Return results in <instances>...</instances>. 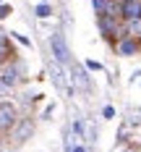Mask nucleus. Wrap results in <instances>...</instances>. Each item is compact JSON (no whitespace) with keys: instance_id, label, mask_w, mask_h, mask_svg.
<instances>
[{"instance_id":"obj_1","label":"nucleus","mask_w":141,"mask_h":152,"mask_svg":"<svg viewBox=\"0 0 141 152\" xmlns=\"http://www.w3.org/2000/svg\"><path fill=\"white\" fill-rule=\"evenodd\" d=\"M97 26H99V34L107 42L128 37L125 34V26H120V18H115V16H97Z\"/></svg>"},{"instance_id":"obj_2","label":"nucleus","mask_w":141,"mask_h":152,"mask_svg":"<svg viewBox=\"0 0 141 152\" xmlns=\"http://www.w3.org/2000/svg\"><path fill=\"white\" fill-rule=\"evenodd\" d=\"M52 81H55V87H58L65 97H71L73 89H76V84H73V74H71V66L52 63Z\"/></svg>"},{"instance_id":"obj_3","label":"nucleus","mask_w":141,"mask_h":152,"mask_svg":"<svg viewBox=\"0 0 141 152\" xmlns=\"http://www.w3.org/2000/svg\"><path fill=\"white\" fill-rule=\"evenodd\" d=\"M50 50H52V58H55V63L71 66V50H68V45H65V37H63L60 31L50 34Z\"/></svg>"},{"instance_id":"obj_4","label":"nucleus","mask_w":141,"mask_h":152,"mask_svg":"<svg viewBox=\"0 0 141 152\" xmlns=\"http://www.w3.org/2000/svg\"><path fill=\"white\" fill-rule=\"evenodd\" d=\"M18 123V110L11 102H0V131H13Z\"/></svg>"},{"instance_id":"obj_5","label":"nucleus","mask_w":141,"mask_h":152,"mask_svg":"<svg viewBox=\"0 0 141 152\" xmlns=\"http://www.w3.org/2000/svg\"><path fill=\"white\" fill-rule=\"evenodd\" d=\"M0 81L8 84L11 89H16L21 84V68L16 63H0Z\"/></svg>"},{"instance_id":"obj_6","label":"nucleus","mask_w":141,"mask_h":152,"mask_svg":"<svg viewBox=\"0 0 141 152\" xmlns=\"http://www.w3.org/2000/svg\"><path fill=\"white\" fill-rule=\"evenodd\" d=\"M115 50H118V55L131 58V55H136V53L141 50V39H139V37H123V39H118Z\"/></svg>"},{"instance_id":"obj_7","label":"nucleus","mask_w":141,"mask_h":152,"mask_svg":"<svg viewBox=\"0 0 141 152\" xmlns=\"http://www.w3.org/2000/svg\"><path fill=\"white\" fill-rule=\"evenodd\" d=\"M120 16L125 21L141 18V0H120Z\"/></svg>"},{"instance_id":"obj_8","label":"nucleus","mask_w":141,"mask_h":152,"mask_svg":"<svg viewBox=\"0 0 141 152\" xmlns=\"http://www.w3.org/2000/svg\"><path fill=\"white\" fill-rule=\"evenodd\" d=\"M34 131V123L29 118H18V123L13 126V142H26Z\"/></svg>"},{"instance_id":"obj_9","label":"nucleus","mask_w":141,"mask_h":152,"mask_svg":"<svg viewBox=\"0 0 141 152\" xmlns=\"http://www.w3.org/2000/svg\"><path fill=\"white\" fill-rule=\"evenodd\" d=\"M71 74H73V84H76L78 89H81V92H89L92 81H89V74H86L84 66H71Z\"/></svg>"},{"instance_id":"obj_10","label":"nucleus","mask_w":141,"mask_h":152,"mask_svg":"<svg viewBox=\"0 0 141 152\" xmlns=\"http://www.w3.org/2000/svg\"><path fill=\"white\" fill-rule=\"evenodd\" d=\"M125 34H128V37H141V18L125 21Z\"/></svg>"},{"instance_id":"obj_11","label":"nucleus","mask_w":141,"mask_h":152,"mask_svg":"<svg viewBox=\"0 0 141 152\" xmlns=\"http://www.w3.org/2000/svg\"><path fill=\"white\" fill-rule=\"evenodd\" d=\"M84 131H86V121L84 118H76L73 121V142H81L84 139Z\"/></svg>"},{"instance_id":"obj_12","label":"nucleus","mask_w":141,"mask_h":152,"mask_svg":"<svg viewBox=\"0 0 141 152\" xmlns=\"http://www.w3.org/2000/svg\"><path fill=\"white\" fill-rule=\"evenodd\" d=\"M11 55H13V50H11V42H8V39H0V63H5Z\"/></svg>"},{"instance_id":"obj_13","label":"nucleus","mask_w":141,"mask_h":152,"mask_svg":"<svg viewBox=\"0 0 141 152\" xmlns=\"http://www.w3.org/2000/svg\"><path fill=\"white\" fill-rule=\"evenodd\" d=\"M34 13L39 16V18H50V16H52V8H50V3H37Z\"/></svg>"},{"instance_id":"obj_14","label":"nucleus","mask_w":141,"mask_h":152,"mask_svg":"<svg viewBox=\"0 0 141 152\" xmlns=\"http://www.w3.org/2000/svg\"><path fill=\"white\" fill-rule=\"evenodd\" d=\"M84 139L92 144V142H97V126H94L92 121H86V131H84Z\"/></svg>"},{"instance_id":"obj_15","label":"nucleus","mask_w":141,"mask_h":152,"mask_svg":"<svg viewBox=\"0 0 141 152\" xmlns=\"http://www.w3.org/2000/svg\"><path fill=\"white\" fill-rule=\"evenodd\" d=\"M11 13H13V8H11L8 3H0V21H3V18H8Z\"/></svg>"},{"instance_id":"obj_16","label":"nucleus","mask_w":141,"mask_h":152,"mask_svg":"<svg viewBox=\"0 0 141 152\" xmlns=\"http://www.w3.org/2000/svg\"><path fill=\"white\" fill-rule=\"evenodd\" d=\"M86 68H89V71H105V66L99 61H86Z\"/></svg>"},{"instance_id":"obj_17","label":"nucleus","mask_w":141,"mask_h":152,"mask_svg":"<svg viewBox=\"0 0 141 152\" xmlns=\"http://www.w3.org/2000/svg\"><path fill=\"white\" fill-rule=\"evenodd\" d=\"M11 87H8V84H3V81H0V97H8V94H11Z\"/></svg>"},{"instance_id":"obj_18","label":"nucleus","mask_w":141,"mask_h":152,"mask_svg":"<svg viewBox=\"0 0 141 152\" xmlns=\"http://www.w3.org/2000/svg\"><path fill=\"white\" fill-rule=\"evenodd\" d=\"M102 115H105V118H112V115H115V107H112V105H105Z\"/></svg>"},{"instance_id":"obj_19","label":"nucleus","mask_w":141,"mask_h":152,"mask_svg":"<svg viewBox=\"0 0 141 152\" xmlns=\"http://www.w3.org/2000/svg\"><path fill=\"white\" fill-rule=\"evenodd\" d=\"M13 37H16V39H18V42H21L24 47H29V45H31V42L26 39V37H24V34H16V31H13Z\"/></svg>"},{"instance_id":"obj_20","label":"nucleus","mask_w":141,"mask_h":152,"mask_svg":"<svg viewBox=\"0 0 141 152\" xmlns=\"http://www.w3.org/2000/svg\"><path fill=\"white\" fill-rule=\"evenodd\" d=\"M68 152H89V150H86L84 144H73V147H71V150H68Z\"/></svg>"},{"instance_id":"obj_21","label":"nucleus","mask_w":141,"mask_h":152,"mask_svg":"<svg viewBox=\"0 0 141 152\" xmlns=\"http://www.w3.org/2000/svg\"><path fill=\"white\" fill-rule=\"evenodd\" d=\"M0 39H8V37H5V31H3V29H0Z\"/></svg>"}]
</instances>
